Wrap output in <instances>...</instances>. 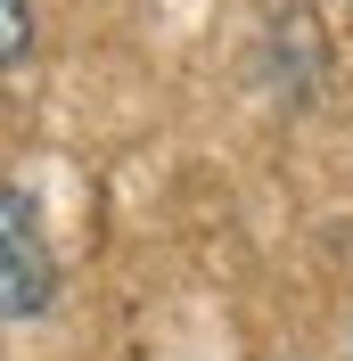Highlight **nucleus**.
<instances>
[{
  "label": "nucleus",
  "instance_id": "obj_1",
  "mask_svg": "<svg viewBox=\"0 0 353 361\" xmlns=\"http://www.w3.org/2000/svg\"><path fill=\"white\" fill-rule=\"evenodd\" d=\"M58 304V255H49L42 205L0 189V320H42Z\"/></svg>",
  "mask_w": 353,
  "mask_h": 361
},
{
  "label": "nucleus",
  "instance_id": "obj_2",
  "mask_svg": "<svg viewBox=\"0 0 353 361\" xmlns=\"http://www.w3.org/2000/svg\"><path fill=\"white\" fill-rule=\"evenodd\" d=\"M33 58V0H0V74Z\"/></svg>",
  "mask_w": 353,
  "mask_h": 361
}]
</instances>
